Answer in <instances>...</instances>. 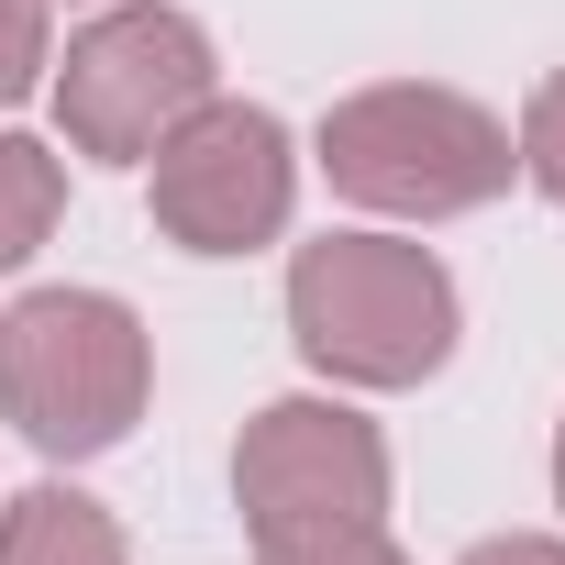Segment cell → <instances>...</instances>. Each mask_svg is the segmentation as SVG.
I'll return each mask as SVG.
<instances>
[{
	"label": "cell",
	"instance_id": "52a82bcc",
	"mask_svg": "<svg viewBox=\"0 0 565 565\" xmlns=\"http://www.w3.org/2000/svg\"><path fill=\"white\" fill-rule=\"evenodd\" d=\"M0 565H134L122 521L89 499V488H23V499H0Z\"/></svg>",
	"mask_w": 565,
	"mask_h": 565
},
{
	"label": "cell",
	"instance_id": "8fae6325",
	"mask_svg": "<svg viewBox=\"0 0 565 565\" xmlns=\"http://www.w3.org/2000/svg\"><path fill=\"white\" fill-rule=\"evenodd\" d=\"M510 145H521V178L565 211V78H543V89L521 100V134H510Z\"/></svg>",
	"mask_w": 565,
	"mask_h": 565
},
{
	"label": "cell",
	"instance_id": "ba28073f",
	"mask_svg": "<svg viewBox=\"0 0 565 565\" xmlns=\"http://www.w3.org/2000/svg\"><path fill=\"white\" fill-rule=\"evenodd\" d=\"M56 211H67V156L34 145V134H0V277L34 266V244L56 233Z\"/></svg>",
	"mask_w": 565,
	"mask_h": 565
},
{
	"label": "cell",
	"instance_id": "277c9868",
	"mask_svg": "<svg viewBox=\"0 0 565 565\" xmlns=\"http://www.w3.org/2000/svg\"><path fill=\"white\" fill-rule=\"evenodd\" d=\"M45 78H56V134L89 167H145L222 89V56H211V34L178 0H111L100 23L67 34V56Z\"/></svg>",
	"mask_w": 565,
	"mask_h": 565
},
{
	"label": "cell",
	"instance_id": "7c38bea8",
	"mask_svg": "<svg viewBox=\"0 0 565 565\" xmlns=\"http://www.w3.org/2000/svg\"><path fill=\"white\" fill-rule=\"evenodd\" d=\"M455 565H565V543H554V532H488V543H466Z\"/></svg>",
	"mask_w": 565,
	"mask_h": 565
},
{
	"label": "cell",
	"instance_id": "6da1fadb",
	"mask_svg": "<svg viewBox=\"0 0 565 565\" xmlns=\"http://www.w3.org/2000/svg\"><path fill=\"white\" fill-rule=\"evenodd\" d=\"M466 300L433 244L411 233H322L289 255V344L333 388H422L444 377Z\"/></svg>",
	"mask_w": 565,
	"mask_h": 565
},
{
	"label": "cell",
	"instance_id": "7a4b0ae2",
	"mask_svg": "<svg viewBox=\"0 0 565 565\" xmlns=\"http://www.w3.org/2000/svg\"><path fill=\"white\" fill-rule=\"evenodd\" d=\"M156 399V333L111 289H23L0 311V422L45 466L111 455Z\"/></svg>",
	"mask_w": 565,
	"mask_h": 565
},
{
	"label": "cell",
	"instance_id": "9c48e42d",
	"mask_svg": "<svg viewBox=\"0 0 565 565\" xmlns=\"http://www.w3.org/2000/svg\"><path fill=\"white\" fill-rule=\"evenodd\" d=\"M56 67V0H0V111H23Z\"/></svg>",
	"mask_w": 565,
	"mask_h": 565
},
{
	"label": "cell",
	"instance_id": "8992f818",
	"mask_svg": "<svg viewBox=\"0 0 565 565\" xmlns=\"http://www.w3.org/2000/svg\"><path fill=\"white\" fill-rule=\"evenodd\" d=\"M233 510L255 543L388 521V433L344 399H266L233 444Z\"/></svg>",
	"mask_w": 565,
	"mask_h": 565
},
{
	"label": "cell",
	"instance_id": "5b68a950",
	"mask_svg": "<svg viewBox=\"0 0 565 565\" xmlns=\"http://www.w3.org/2000/svg\"><path fill=\"white\" fill-rule=\"evenodd\" d=\"M145 200H156V233L178 255H255L289 233L300 211V145L266 100H200L156 156H145Z\"/></svg>",
	"mask_w": 565,
	"mask_h": 565
},
{
	"label": "cell",
	"instance_id": "30bf717a",
	"mask_svg": "<svg viewBox=\"0 0 565 565\" xmlns=\"http://www.w3.org/2000/svg\"><path fill=\"white\" fill-rule=\"evenodd\" d=\"M255 565H411L388 543V521H344V532H277L255 543Z\"/></svg>",
	"mask_w": 565,
	"mask_h": 565
},
{
	"label": "cell",
	"instance_id": "4fadbf2b",
	"mask_svg": "<svg viewBox=\"0 0 565 565\" xmlns=\"http://www.w3.org/2000/svg\"><path fill=\"white\" fill-rule=\"evenodd\" d=\"M554 510H565V422H554Z\"/></svg>",
	"mask_w": 565,
	"mask_h": 565
},
{
	"label": "cell",
	"instance_id": "3957f363",
	"mask_svg": "<svg viewBox=\"0 0 565 565\" xmlns=\"http://www.w3.org/2000/svg\"><path fill=\"white\" fill-rule=\"evenodd\" d=\"M322 178L377 222H455L521 178V145L488 100L433 78H377L322 111Z\"/></svg>",
	"mask_w": 565,
	"mask_h": 565
}]
</instances>
